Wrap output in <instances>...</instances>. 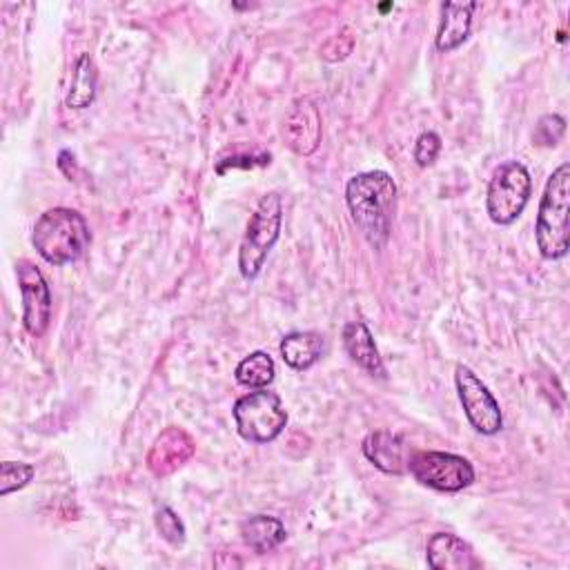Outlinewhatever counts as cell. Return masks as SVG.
Returning a JSON list of instances; mask_svg holds the SVG:
<instances>
[{
  "label": "cell",
  "instance_id": "1",
  "mask_svg": "<svg viewBox=\"0 0 570 570\" xmlns=\"http://www.w3.org/2000/svg\"><path fill=\"white\" fill-rule=\"evenodd\" d=\"M345 203L350 207L352 221L362 230L366 241L381 250L388 243L395 207H397V183L388 172L373 170L356 174L345 185Z\"/></svg>",
  "mask_w": 570,
  "mask_h": 570
},
{
  "label": "cell",
  "instance_id": "2",
  "mask_svg": "<svg viewBox=\"0 0 570 570\" xmlns=\"http://www.w3.org/2000/svg\"><path fill=\"white\" fill-rule=\"evenodd\" d=\"M90 241L92 232L83 214L69 207H54L41 214L32 237L36 252L52 265H65L81 259Z\"/></svg>",
  "mask_w": 570,
  "mask_h": 570
},
{
  "label": "cell",
  "instance_id": "3",
  "mask_svg": "<svg viewBox=\"0 0 570 570\" xmlns=\"http://www.w3.org/2000/svg\"><path fill=\"white\" fill-rule=\"evenodd\" d=\"M537 248L544 259H561L570 248V166L561 163L548 179L539 214Z\"/></svg>",
  "mask_w": 570,
  "mask_h": 570
},
{
  "label": "cell",
  "instance_id": "4",
  "mask_svg": "<svg viewBox=\"0 0 570 570\" xmlns=\"http://www.w3.org/2000/svg\"><path fill=\"white\" fill-rule=\"evenodd\" d=\"M283 224V201L276 192H270L261 198L248 224L246 237L239 250V270L243 278H256L265 265L267 254L278 241Z\"/></svg>",
  "mask_w": 570,
  "mask_h": 570
},
{
  "label": "cell",
  "instance_id": "5",
  "mask_svg": "<svg viewBox=\"0 0 570 570\" xmlns=\"http://www.w3.org/2000/svg\"><path fill=\"white\" fill-rule=\"evenodd\" d=\"M533 192V179L526 166L520 161H506L499 166L490 179L486 194V209L492 224L511 226L526 209Z\"/></svg>",
  "mask_w": 570,
  "mask_h": 570
},
{
  "label": "cell",
  "instance_id": "6",
  "mask_svg": "<svg viewBox=\"0 0 570 570\" xmlns=\"http://www.w3.org/2000/svg\"><path fill=\"white\" fill-rule=\"evenodd\" d=\"M235 421L246 442L267 444L283 433L285 423H288V412H285L278 395L261 388L235 403Z\"/></svg>",
  "mask_w": 570,
  "mask_h": 570
},
{
  "label": "cell",
  "instance_id": "7",
  "mask_svg": "<svg viewBox=\"0 0 570 570\" xmlns=\"http://www.w3.org/2000/svg\"><path fill=\"white\" fill-rule=\"evenodd\" d=\"M408 470L419 483L440 492H459L475 481L472 464L453 453H417L408 459Z\"/></svg>",
  "mask_w": 570,
  "mask_h": 570
},
{
  "label": "cell",
  "instance_id": "8",
  "mask_svg": "<svg viewBox=\"0 0 570 570\" xmlns=\"http://www.w3.org/2000/svg\"><path fill=\"white\" fill-rule=\"evenodd\" d=\"M455 384H457L459 401L475 431L481 435H497L499 431H502L504 417H502V410H499L497 399L468 366H464V364L457 366Z\"/></svg>",
  "mask_w": 570,
  "mask_h": 570
},
{
  "label": "cell",
  "instance_id": "9",
  "mask_svg": "<svg viewBox=\"0 0 570 570\" xmlns=\"http://www.w3.org/2000/svg\"><path fill=\"white\" fill-rule=\"evenodd\" d=\"M19 285L23 295V326L32 337H43L52 321V293L43 272L32 261H19Z\"/></svg>",
  "mask_w": 570,
  "mask_h": 570
},
{
  "label": "cell",
  "instance_id": "10",
  "mask_svg": "<svg viewBox=\"0 0 570 570\" xmlns=\"http://www.w3.org/2000/svg\"><path fill=\"white\" fill-rule=\"evenodd\" d=\"M321 136L323 125L317 103L312 99L295 101L283 125V138L288 142V148L299 157H310L317 152Z\"/></svg>",
  "mask_w": 570,
  "mask_h": 570
},
{
  "label": "cell",
  "instance_id": "11",
  "mask_svg": "<svg viewBox=\"0 0 570 570\" xmlns=\"http://www.w3.org/2000/svg\"><path fill=\"white\" fill-rule=\"evenodd\" d=\"M194 455V440L181 428H168L161 433L148 455V468L157 477H168Z\"/></svg>",
  "mask_w": 570,
  "mask_h": 570
},
{
  "label": "cell",
  "instance_id": "12",
  "mask_svg": "<svg viewBox=\"0 0 570 570\" xmlns=\"http://www.w3.org/2000/svg\"><path fill=\"white\" fill-rule=\"evenodd\" d=\"M343 345L350 360L364 368L368 375L386 379V366L373 339V332L364 321H352L343 328Z\"/></svg>",
  "mask_w": 570,
  "mask_h": 570
},
{
  "label": "cell",
  "instance_id": "13",
  "mask_svg": "<svg viewBox=\"0 0 570 570\" xmlns=\"http://www.w3.org/2000/svg\"><path fill=\"white\" fill-rule=\"evenodd\" d=\"M428 566L435 570H468L477 568L472 548L453 533H437L428 539Z\"/></svg>",
  "mask_w": 570,
  "mask_h": 570
},
{
  "label": "cell",
  "instance_id": "14",
  "mask_svg": "<svg viewBox=\"0 0 570 570\" xmlns=\"http://www.w3.org/2000/svg\"><path fill=\"white\" fill-rule=\"evenodd\" d=\"M364 455L381 472H388V475H401L408 468L406 444L399 435H392V433L379 431V433L368 435L364 442Z\"/></svg>",
  "mask_w": 570,
  "mask_h": 570
},
{
  "label": "cell",
  "instance_id": "15",
  "mask_svg": "<svg viewBox=\"0 0 570 570\" xmlns=\"http://www.w3.org/2000/svg\"><path fill=\"white\" fill-rule=\"evenodd\" d=\"M477 3H444L442 25L437 32V49L453 52L466 43L472 27V12Z\"/></svg>",
  "mask_w": 570,
  "mask_h": 570
},
{
  "label": "cell",
  "instance_id": "16",
  "mask_svg": "<svg viewBox=\"0 0 570 570\" xmlns=\"http://www.w3.org/2000/svg\"><path fill=\"white\" fill-rule=\"evenodd\" d=\"M326 350V341L317 332H290L281 341V356L293 371L312 368Z\"/></svg>",
  "mask_w": 570,
  "mask_h": 570
},
{
  "label": "cell",
  "instance_id": "17",
  "mask_svg": "<svg viewBox=\"0 0 570 570\" xmlns=\"http://www.w3.org/2000/svg\"><path fill=\"white\" fill-rule=\"evenodd\" d=\"M96 86H99V71L94 65V58L90 54H81L71 69L69 90L65 96L67 107L71 110H86L96 99Z\"/></svg>",
  "mask_w": 570,
  "mask_h": 570
},
{
  "label": "cell",
  "instance_id": "18",
  "mask_svg": "<svg viewBox=\"0 0 570 570\" xmlns=\"http://www.w3.org/2000/svg\"><path fill=\"white\" fill-rule=\"evenodd\" d=\"M243 542L259 555L276 550L285 542V526L276 517L254 515L241 526Z\"/></svg>",
  "mask_w": 570,
  "mask_h": 570
},
{
  "label": "cell",
  "instance_id": "19",
  "mask_svg": "<svg viewBox=\"0 0 570 570\" xmlns=\"http://www.w3.org/2000/svg\"><path fill=\"white\" fill-rule=\"evenodd\" d=\"M237 381L246 388H254V390H261V388H267L272 381H274V375H276V366H274V360L267 354V352H252L250 356H246V360L237 366Z\"/></svg>",
  "mask_w": 570,
  "mask_h": 570
},
{
  "label": "cell",
  "instance_id": "20",
  "mask_svg": "<svg viewBox=\"0 0 570 570\" xmlns=\"http://www.w3.org/2000/svg\"><path fill=\"white\" fill-rule=\"evenodd\" d=\"M34 479V468L30 464H0V494L8 497L21 488H25Z\"/></svg>",
  "mask_w": 570,
  "mask_h": 570
},
{
  "label": "cell",
  "instance_id": "21",
  "mask_svg": "<svg viewBox=\"0 0 570 570\" xmlns=\"http://www.w3.org/2000/svg\"><path fill=\"white\" fill-rule=\"evenodd\" d=\"M157 528L161 533V537L172 544V546H183L185 542V526L181 522V517L170 509V506H163L159 513H157Z\"/></svg>",
  "mask_w": 570,
  "mask_h": 570
},
{
  "label": "cell",
  "instance_id": "22",
  "mask_svg": "<svg viewBox=\"0 0 570 570\" xmlns=\"http://www.w3.org/2000/svg\"><path fill=\"white\" fill-rule=\"evenodd\" d=\"M566 132V121L559 114H546L535 127V142L544 148H552L561 140Z\"/></svg>",
  "mask_w": 570,
  "mask_h": 570
},
{
  "label": "cell",
  "instance_id": "23",
  "mask_svg": "<svg viewBox=\"0 0 570 570\" xmlns=\"http://www.w3.org/2000/svg\"><path fill=\"white\" fill-rule=\"evenodd\" d=\"M440 152H442V138H440V134H435V132H423V134L417 138V142H414L412 157H414V161H417L419 168H428V166H433V163L437 161Z\"/></svg>",
  "mask_w": 570,
  "mask_h": 570
},
{
  "label": "cell",
  "instance_id": "24",
  "mask_svg": "<svg viewBox=\"0 0 570 570\" xmlns=\"http://www.w3.org/2000/svg\"><path fill=\"white\" fill-rule=\"evenodd\" d=\"M270 163V155H261V157H235V159H230V161H221L219 166H217V172L221 174V170L226 168V166H230V168H254V166H267Z\"/></svg>",
  "mask_w": 570,
  "mask_h": 570
}]
</instances>
